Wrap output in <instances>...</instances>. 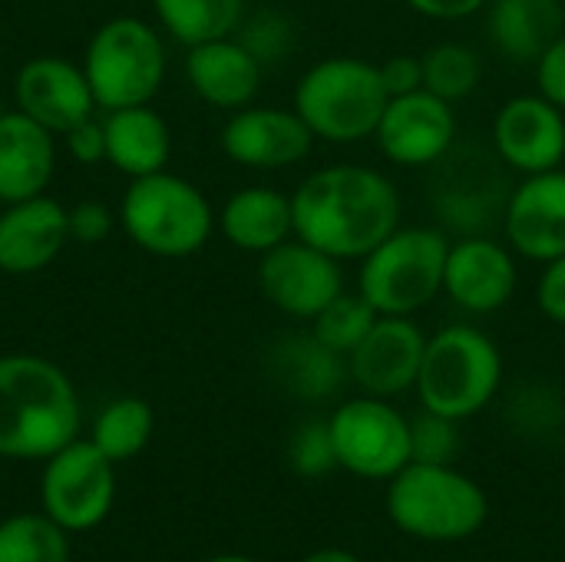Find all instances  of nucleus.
Returning a JSON list of instances; mask_svg holds the SVG:
<instances>
[{
    "mask_svg": "<svg viewBox=\"0 0 565 562\" xmlns=\"http://www.w3.org/2000/svg\"><path fill=\"white\" fill-rule=\"evenodd\" d=\"M450 238L434 225H397L358 268V295L387 318H414L444 295Z\"/></svg>",
    "mask_w": 565,
    "mask_h": 562,
    "instance_id": "0eeeda50",
    "label": "nucleus"
},
{
    "mask_svg": "<svg viewBox=\"0 0 565 562\" xmlns=\"http://www.w3.org/2000/svg\"><path fill=\"white\" fill-rule=\"evenodd\" d=\"M503 384V354L497 341L473 325H447L427 338L417 397L420 407L450 421L480 414Z\"/></svg>",
    "mask_w": 565,
    "mask_h": 562,
    "instance_id": "423d86ee",
    "label": "nucleus"
},
{
    "mask_svg": "<svg viewBox=\"0 0 565 562\" xmlns=\"http://www.w3.org/2000/svg\"><path fill=\"white\" fill-rule=\"evenodd\" d=\"M490 0H407L411 10H417L427 20H440V23H454V20H467L480 10H487Z\"/></svg>",
    "mask_w": 565,
    "mask_h": 562,
    "instance_id": "ea45409f",
    "label": "nucleus"
},
{
    "mask_svg": "<svg viewBox=\"0 0 565 562\" xmlns=\"http://www.w3.org/2000/svg\"><path fill=\"white\" fill-rule=\"evenodd\" d=\"M387 517L397 530L430 543H457L473 537L490 503L480 484L454 470V464H417L411 460L387 487Z\"/></svg>",
    "mask_w": 565,
    "mask_h": 562,
    "instance_id": "6e6552de",
    "label": "nucleus"
},
{
    "mask_svg": "<svg viewBox=\"0 0 565 562\" xmlns=\"http://www.w3.org/2000/svg\"><path fill=\"white\" fill-rule=\"evenodd\" d=\"M10 89H13V106L56 136L96 116L99 109L93 86L83 73V63L60 56V53L30 56L13 73Z\"/></svg>",
    "mask_w": 565,
    "mask_h": 562,
    "instance_id": "4468645a",
    "label": "nucleus"
},
{
    "mask_svg": "<svg viewBox=\"0 0 565 562\" xmlns=\"http://www.w3.org/2000/svg\"><path fill=\"white\" fill-rule=\"evenodd\" d=\"M116 500L113 460L93 441H70L63 450L43 460L40 507L66 533L96 530Z\"/></svg>",
    "mask_w": 565,
    "mask_h": 562,
    "instance_id": "1a4fd4ad",
    "label": "nucleus"
},
{
    "mask_svg": "<svg viewBox=\"0 0 565 562\" xmlns=\"http://www.w3.org/2000/svg\"><path fill=\"white\" fill-rule=\"evenodd\" d=\"M116 215L122 235L152 258H192L218 232V212L209 195L169 169L129 179Z\"/></svg>",
    "mask_w": 565,
    "mask_h": 562,
    "instance_id": "7ed1b4c3",
    "label": "nucleus"
},
{
    "mask_svg": "<svg viewBox=\"0 0 565 562\" xmlns=\"http://www.w3.org/2000/svg\"><path fill=\"white\" fill-rule=\"evenodd\" d=\"M66 215H70V242H79V245H99L119 229L116 209H109L106 202H96V199H83V202L70 205Z\"/></svg>",
    "mask_w": 565,
    "mask_h": 562,
    "instance_id": "f704fd0d",
    "label": "nucleus"
},
{
    "mask_svg": "<svg viewBox=\"0 0 565 562\" xmlns=\"http://www.w3.org/2000/svg\"><path fill=\"white\" fill-rule=\"evenodd\" d=\"M149 3H152L156 26L179 46L232 36L248 13V0H149Z\"/></svg>",
    "mask_w": 565,
    "mask_h": 562,
    "instance_id": "a878e982",
    "label": "nucleus"
},
{
    "mask_svg": "<svg viewBox=\"0 0 565 562\" xmlns=\"http://www.w3.org/2000/svg\"><path fill=\"white\" fill-rule=\"evenodd\" d=\"M520 285L516 252L490 235H463L450 242L444 268V295L467 315H493L510 305Z\"/></svg>",
    "mask_w": 565,
    "mask_h": 562,
    "instance_id": "dca6fc26",
    "label": "nucleus"
},
{
    "mask_svg": "<svg viewBox=\"0 0 565 562\" xmlns=\"http://www.w3.org/2000/svg\"><path fill=\"white\" fill-rule=\"evenodd\" d=\"M288 464L298 477H324L338 467V454H334L328 421H308L291 434Z\"/></svg>",
    "mask_w": 565,
    "mask_h": 562,
    "instance_id": "2f4dec72",
    "label": "nucleus"
},
{
    "mask_svg": "<svg viewBox=\"0 0 565 562\" xmlns=\"http://www.w3.org/2000/svg\"><path fill=\"white\" fill-rule=\"evenodd\" d=\"M70 533L46 513L0 520V562H70Z\"/></svg>",
    "mask_w": 565,
    "mask_h": 562,
    "instance_id": "cd10ccee",
    "label": "nucleus"
},
{
    "mask_svg": "<svg viewBox=\"0 0 565 562\" xmlns=\"http://www.w3.org/2000/svg\"><path fill=\"white\" fill-rule=\"evenodd\" d=\"M493 152L520 176L559 169L565 166V109L540 93L510 96L493 116Z\"/></svg>",
    "mask_w": 565,
    "mask_h": 562,
    "instance_id": "2eb2a0df",
    "label": "nucleus"
},
{
    "mask_svg": "<svg viewBox=\"0 0 565 562\" xmlns=\"http://www.w3.org/2000/svg\"><path fill=\"white\" fill-rule=\"evenodd\" d=\"M60 152L66 159H73L76 166H99L106 162V132H103V119L89 116L83 123H76L73 129H66L60 136Z\"/></svg>",
    "mask_w": 565,
    "mask_h": 562,
    "instance_id": "c9c22d12",
    "label": "nucleus"
},
{
    "mask_svg": "<svg viewBox=\"0 0 565 562\" xmlns=\"http://www.w3.org/2000/svg\"><path fill=\"white\" fill-rule=\"evenodd\" d=\"M565 30L563 0H490L487 33L500 56L533 66Z\"/></svg>",
    "mask_w": 565,
    "mask_h": 562,
    "instance_id": "b1692460",
    "label": "nucleus"
},
{
    "mask_svg": "<svg viewBox=\"0 0 565 562\" xmlns=\"http://www.w3.org/2000/svg\"><path fill=\"white\" fill-rule=\"evenodd\" d=\"M205 562H258V560H248V556H235V553H225V556H212V560Z\"/></svg>",
    "mask_w": 565,
    "mask_h": 562,
    "instance_id": "79ce46f5",
    "label": "nucleus"
},
{
    "mask_svg": "<svg viewBox=\"0 0 565 562\" xmlns=\"http://www.w3.org/2000/svg\"><path fill=\"white\" fill-rule=\"evenodd\" d=\"M83 404L70 374L40 354H0V457L46 460L79 437Z\"/></svg>",
    "mask_w": 565,
    "mask_h": 562,
    "instance_id": "f03ea898",
    "label": "nucleus"
},
{
    "mask_svg": "<svg viewBox=\"0 0 565 562\" xmlns=\"http://www.w3.org/2000/svg\"><path fill=\"white\" fill-rule=\"evenodd\" d=\"M536 305L553 325L565 328V255L543 265L536 282Z\"/></svg>",
    "mask_w": 565,
    "mask_h": 562,
    "instance_id": "4c0bfd02",
    "label": "nucleus"
},
{
    "mask_svg": "<svg viewBox=\"0 0 565 562\" xmlns=\"http://www.w3.org/2000/svg\"><path fill=\"white\" fill-rule=\"evenodd\" d=\"M377 66H381V79H384L391 96H404V93L424 89V63H420V56L394 53V56H387Z\"/></svg>",
    "mask_w": 565,
    "mask_h": 562,
    "instance_id": "58836bf2",
    "label": "nucleus"
},
{
    "mask_svg": "<svg viewBox=\"0 0 565 562\" xmlns=\"http://www.w3.org/2000/svg\"><path fill=\"white\" fill-rule=\"evenodd\" d=\"M291 212L295 238L338 262H361L401 225V192L381 169L338 162L298 182Z\"/></svg>",
    "mask_w": 565,
    "mask_h": 562,
    "instance_id": "f257e3e1",
    "label": "nucleus"
},
{
    "mask_svg": "<svg viewBox=\"0 0 565 562\" xmlns=\"http://www.w3.org/2000/svg\"><path fill=\"white\" fill-rule=\"evenodd\" d=\"M338 467L364 480H391L411 464V421L384 397L361 394L341 404L331 421Z\"/></svg>",
    "mask_w": 565,
    "mask_h": 562,
    "instance_id": "9d476101",
    "label": "nucleus"
},
{
    "mask_svg": "<svg viewBox=\"0 0 565 562\" xmlns=\"http://www.w3.org/2000/svg\"><path fill=\"white\" fill-rule=\"evenodd\" d=\"M427 335L411 318L381 315L367 338L348 354V374L371 397H397L417 384Z\"/></svg>",
    "mask_w": 565,
    "mask_h": 562,
    "instance_id": "6ab92c4d",
    "label": "nucleus"
},
{
    "mask_svg": "<svg viewBox=\"0 0 565 562\" xmlns=\"http://www.w3.org/2000/svg\"><path fill=\"white\" fill-rule=\"evenodd\" d=\"M381 315L358 295V291H341L315 321H311V335L321 341V344H328L331 351H338V354H351L364 338H367V331L374 328V321H377Z\"/></svg>",
    "mask_w": 565,
    "mask_h": 562,
    "instance_id": "c756f323",
    "label": "nucleus"
},
{
    "mask_svg": "<svg viewBox=\"0 0 565 562\" xmlns=\"http://www.w3.org/2000/svg\"><path fill=\"white\" fill-rule=\"evenodd\" d=\"M103 132H106V162L119 176L142 179L169 169L172 129L166 116L152 109V103L109 109L103 116Z\"/></svg>",
    "mask_w": 565,
    "mask_h": 562,
    "instance_id": "5701e85b",
    "label": "nucleus"
},
{
    "mask_svg": "<svg viewBox=\"0 0 565 562\" xmlns=\"http://www.w3.org/2000/svg\"><path fill=\"white\" fill-rule=\"evenodd\" d=\"M182 66L192 93L202 103L225 113L252 106L265 79V66L252 56V50L235 33L185 46Z\"/></svg>",
    "mask_w": 565,
    "mask_h": 562,
    "instance_id": "aec40b11",
    "label": "nucleus"
},
{
    "mask_svg": "<svg viewBox=\"0 0 565 562\" xmlns=\"http://www.w3.org/2000/svg\"><path fill=\"white\" fill-rule=\"evenodd\" d=\"M374 142L384 159L401 169H427L434 162H444L457 142L454 103L434 96L430 89L391 96Z\"/></svg>",
    "mask_w": 565,
    "mask_h": 562,
    "instance_id": "f8f14e48",
    "label": "nucleus"
},
{
    "mask_svg": "<svg viewBox=\"0 0 565 562\" xmlns=\"http://www.w3.org/2000/svg\"><path fill=\"white\" fill-rule=\"evenodd\" d=\"M152 434H156V414H152L149 401H142V397H116L96 414L89 441L113 464H122V460L139 457L146 450V444L152 441Z\"/></svg>",
    "mask_w": 565,
    "mask_h": 562,
    "instance_id": "bb28decb",
    "label": "nucleus"
},
{
    "mask_svg": "<svg viewBox=\"0 0 565 562\" xmlns=\"http://www.w3.org/2000/svg\"><path fill=\"white\" fill-rule=\"evenodd\" d=\"M268 364H271L275 381L301 401L331 397L348 374V358L321 344L311 331L278 338L271 344Z\"/></svg>",
    "mask_w": 565,
    "mask_h": 562,
    "instance_id": "393cba45",
    "label": "nucleus"
},
{
    "mask_svg": "<svg viewBox=\"0 0 565 562\" xmlns=\"http://www.w3.org/2000/svg\"><path fill=\"white\" fill-rule=\"evenodd\" d=\"M457 424L450 417L424 411L417 421H411V460L417 464H454L460 450Z\"/></svg>",
    "mask_w": 565,
    "mask_h": 562,
    "instance_id": "473e14b6",
    "label": "nucleus"
},
{
    "mask_svg": "<svg viewBox=\"0 0 565 562\" xmlns=\"http://www.w3.org/2000/svg\"><path fill=\"white\" fill-rule=\"evenodd\" d=\"M258 288L271 308L295 321H315L348 291L341 262L301 238H288L258 258Z\"/></svg>",
    "mask_w": 565,
    "mask_h": 562,
    "instance_id": "9b49d317",
    "label": "nucleus"
},
{
    "mask_svg": "<svg viewBox=\"0 0 565 562\" xmlns=\"http://www.w3.org/2000/svg\"><path fill=\"white\" fill-rule=\"evenodd\" d=\"M315 142L318 139L291 106H242L228 113L218 132L225 159L255 172L291 169L311 156Z\"/></svg>",
    "mask_w": 565,
    "mask_h": 562,
    "instance_id": "ddd939ff",
    "label": "nucleus"
},
{
    "mask_svg": "<svg viewBox=\"0 0 565 562\" xmlns=\"http://www.w3.org/2000/svg\"><path fill=\"white\" fill-rule=\"evenodd\" d=\"M563 401L553 388L546 384H526L513 401H510V421H516L520 431L526 434H550L563 424Z\"/></svg>",
    "mask_w": 565,
    "mask_h": 562,
    "instance_id": "72a5a7b5",
    "label": "nucleus"
},
{
    "mask_svg": "<svg viewBox=\"0 0 565 562\" xmlns=\"http://www.w3.org/2000/svg\"><path fill=\"white\" fill-rule=\"evenodd\" d=\"M533 70H536V93L546 96L553 106L565 109V30L543 50Z\"/></svg>",
    "mask_w": 565,
    "mask_h": 562,
    "instance_id": "e433bc0d",
    "label": "nucleus"
},
{
    "mask_svg": "<svg viewBox=\"0 0 565 562\" xmlns=\"http://www.w3.org/2000/svg\"><path fill=\"white\" fill-rule=\"evenodd\" d=\"M79 63L103 113L146 106L162 93L169 73L166 33L146 17H113L93 30Z\"/></svg>",
    "mask_w": 565,
    "mask_h": 562,
    "instance_id": "39448f33",
    "label": "nucleus"
},
{
    "mask_svg": "<svg viewBox=\"0 0 565 562\" xmlns=\"http://www.w3.org/2000/svg\"><path fill=\"white\" fill-rule=\"evenodd\" d=\"M218 232L232 248L262 258L281 242L295 238L291 195L271 185H245L222 202Z\"/></svg>",
    "mask_w": 565,
    "mask_h": 562,
    "instance_id": "4be33fe9",
    "label": "nucleus"
},
{
    "mask_svg": "<svg viewBox=\"0 0 565 562\" xmlns=\"http://www.w3.org/2000/svg\"><path fill=\"white\" fill-rule=\"evenodd\" d=\"M301 562H361L354 553H348V550H318V553H311V556H305Z\"/></svg>",
    "mask_w": 565,
    "mask_h": 562,
    "instance_id": "a19ab883",
    "label": "nucleus"
},
{
    "mask_svg": "<svg viewBox=\"0 0 565 562\" xmlns=\"http://www.w3.org/2000/svg\"><path fill=\"white\" fill-rule=\"evenodd\" d=\"M420 63H424V89H430L434 96L447 103L467 99L483 79L480 53L457 40L434 43L430 50L420 53Z\"/></svg>",
    "mask_w": 565,
    "mask_h": 562,
    "instance_id": "c85d7f7f",
    "label": "nucleus"
},
{
    "mask_svg": "<svg viewBox=\"0 0 565 562\" xmlns=\"http://www.w3.org/2000/svg\"><path fill=\"white\" fill-rule=\"evenodd\" d=\"M70 205L50 192L0 209V275L26 278L50 268L70 245Z\"/></svg>",
    "mask_w": 565,
    "mask_h": 562,
    "instance_id": "a211bd4d",
    "label": "nucleus"
},
{
    "mask_svg": "<svg viewBox=\"0 0 565 562\" xmlns=\"http://www.w3.org/2000/svg\"><path fill=\"white\" fill-rule=\"evenodd\" d=\"M387 86L381 66L364 56H324L311 63L291 93V109L305 119L315 139L351 146L374 139L387 109Z\"/></svg>",
    "mask_w": 565,
    "mask_h": 562,
    "instance_id": "20e7f679",
    "label": "nucleus"
},
{
    "mask_svg": "<svg viewBox=\"0 0 565 562\" xmlns=\"http://www.w3.org/2000/svg\"><path fill=\"white\" fill-rule=\"evenodd\" d=\"M507 245L536 265L565 255V166L523 176L503 205Z\"/></svg>",
    "mask_w": 565,
    "mask_h": 562,
    "instance_id": "f3484780",
    "label": "nucleus"
},
{
    "mask_svg": "<svg viewBox=\"0 0 565 562\" xmlns=\"http://www.w3.org/2000/svg\"><path fill=\"white\" fill-rule=\"evenodd\" d=\"M235 36L252 50V56L268 70L278 66L291 56L295 50V23L278 13V10H258V13H245L242 26L235 30Z\"/></svg>",
    "mask_w": 565,
    "mask_h": 562,
    "instance_id": "7c9ffc66",
    "label": "nucleus"
},
{
    "mask_svg": "<svg viewBox=\"0 0 565 562\" xmlns=\"http://www.w3.org/2000/svg\"><path fill=\"white\" fill-rule=\"evenodd\" d=\"M60 166V136L20 113L0 109V205L50 192Z\"/></svg>",
    "mask_w": 565,
    "mask_h": 562,
    "instance_id": "412c9836",
    "label": "nucleus"
}]
</instances>
